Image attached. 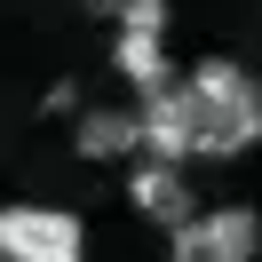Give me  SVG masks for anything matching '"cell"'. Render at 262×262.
Listing matches in <instances>:
<instances>
[{
  "label": "cell",
  "mask_w": 262,
  "mask_h": 262,
  "mask_svg": "<svg viewBox=\"0 0 262 262\" xmlns=\"http://www.w3.org/2000/svg\"><path fill=\"white\" fill-rule=\"evenodd\" d=\"M191 96H199V159H238V151L262 143V80L230 56H199L191 72Z\"/></svg>",
  "instance_id": "obj_1"
},
{
  "label": "cell",
  "mask_w": 262,
  "mask_h": 262,
  "mask_svg": "<svg viewBox=\"0 0 262 262\" xmlns=\"http://www.w3.org/2000/svg\"><path fill=\"white\" fill-rule=\"evenodd\" d=\"M88 230L64 207H0V262H80Z\"/></svg>",
  "instance_id": "obj_2"
},
{
  "label": "cell",
  "mask_w": 262,
  "mask_h": 262,
  "mask_svg": "<svg viewBox=\"0 0 262 262\" xmlns=\"http://www.w3.org/2000/svg\"><path fill=\"white\" fill-rule=\"evenodd\" d=\"M254 246H262L254 207H207L175 230V262H254Z\"/></svg>",
  "instance_id": "obj_3"
},
{
  "label": "cell",
  "mask_w": 262,
  "mask_h": 262,
  "mask_svg": "<svg viewBox=\"0 0 262 262\" xmlns=\"http://www.w3.org/2000/svg\"><path fill=\"white\" fill-rule=\"evenodd\" d=\"M143 151L159 167H183V159H199V96H191V80H167L159 96H143Z\"/></svg>",
  "instance_id": "obj_4"
},
{
  "label": "cell",
  "mask_w": 262,
  "mask_h": 262,
  "mask_svg": "<svg viewBox=\"0 0 262 262\" xmlns=\"http://www.w3.org/2000/svg\"><path fill=\"white\" fill-rule=\"evenodd\" d=\"M127 207L143 214V223H159V230H183V223H191V183H183V167L143 159L127 175Z\"/></svg>",
  "instance_id": "obj_5"
},
{
  "label": "cell",
  "mask_w": 262,
  "mask_h": 262,
  "mask_svg": "<svg viewBox=\"0 0 262 262\" xmlns=\"http://www.w3.org/2000/svg\"><path fill=\"white\" fill-rule=\"evenodd\" d=\"M167 24H119V48H112V64H119V80H135L143 96H159L167 80H175V64H167Z\"/></svg>",
  "instance_id": "obj_6"
},
{
  "label": "cell",
  "mask_w": 262,
  "mask_h": 262,
  "mask_svg": "<svg viewBox=\"0 0 262 262\" xmlns=\"http://www.w3.org/2000/svg\"><path fill=\"white\" fill-rule=\"evenodd\" d=\"M72 151L80 159H127V151H143V119L135 112H80Z\"/></svg>",
  "instance_id": "obj_7"
},
{
  "label": "cell",
  "mask_w": 262,
  "mask_h": 262,
  "mask_svg": "<svg viewBox=\"0 0 262 262\" xmlns=\"http://www.w3.org/2000/svg\"><path fill=\"white\" fill-rule=\"evenodd\" d=\"M88 8L112 24H167V0H88Z\"/></svg>",
  "instance_id": "obj_8"
}]
</instances>
